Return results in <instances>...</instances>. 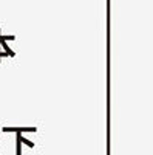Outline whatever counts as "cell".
<instances>
[{
	"label": "cell",
	"mask_w": 153,
	"mask_h": 155,
	"mask_svg": "<svg viewBox=\"0 0 153 155\" xmlns=\"http://www.w3.org/2000/svg\"><path fill=\"white\" fill-rule=\"evenodd\" d=\"M22 141H20V134L17 132L16 135V155H22Z\"/></svg>",
	"instance_id": "2"
},
{
	"label": "cell",
	"mask_w": 153,
	"mask_h": 155,
	"mask_svg": "<svg viewBox=\"0 0 153 155\" xmlns=\"http://www.w3.org/2000/svg\"><path fill=\"white\" fill-rule=\"evenodd\" d=\"M20 141H22V144H23V146H27V147H30V149L34 147V143H33V141L28 140V138H25L22 134H20Z\"/></svg>",
	"instance_id": "3"
},
{
	"label": "cell",
	"mask_w": 153,
	"mask_h": 155,
	"mask_svg": "<svg viewBox=\"0 0 153 155\" xmlns=\"http://www.w3.org/2000/svg\"><path fill=\"white\" fill-rule=\"evenodd\" d=\"M3 132H12V134H22V132H30V134H34L37 132V127H3L2 129Z\"/></svg>",
	"instance_id": "1"
}]
</instances>
